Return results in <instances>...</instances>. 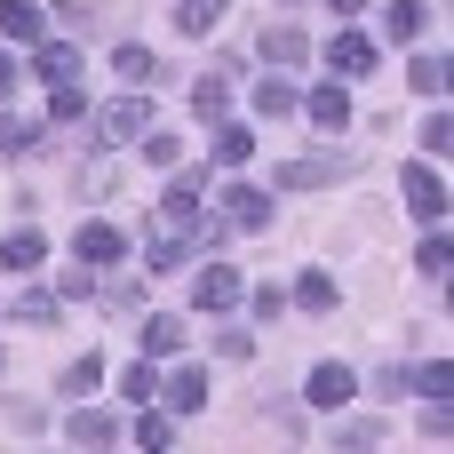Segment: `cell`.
I'll return each instance as SVG.
<instances>
[{
  "mask_svg": "<svg viewBox=\"0 0 454 454\" xmlns=\"http://www.w3.org/2000/svg\"><path fill=\"white\" fill-rule=\"evenodd\" d=\"M96 383H104V359H96V351H80V359L64 367V399H88Z\"/></svg>",
  "mask_w": 454,
  "mask_h": 454,
  "instance_id": "24",
  "label": "cell"
},
{
  "mask_svg": "<svg viewBox=\"0 0 454 454\" xmlns=\"http://www.w3.org/2000/svg\"><path fill=\"white\" fill-rule=\"evenodd\" d=\"M0 32L8 40H40V8L32 0H0Z\"/></svg>",
  "mask_w": 454,
  "mask_h": 454,
  "instance_id": "20",
  "label": "cell"
},
{
  "mask_svg": "<svg viewBox=\"0 0 454 454\" xmlns=\"http://www.w3.org/2000/svg\"><path fill=\"white\" fill-rule=\"evenodd\" d=\"M8 88H16V64H8V56H0V96H8Z\"/></svg>",
  "mask_w": 454,
  "mask_h": 454,
  "instance_id": "38",
  "label": "cell"
},
{
  "mask_svg": "<svg viewBox=\"0 0 454 454\" xmlns=\"http://www.w3.org/2000/svg\"><path fill=\"white\" fill-rule=\"evenodd\" d=\"M399 192H407V207H415L423 223H447V184H439V168H431V160H415V168L399 176Z\"/></svg>",
  "mask_w": 454,
  "mask_h": 454,
  "instance_id": "2",
  "label": "cell"
},
{
  "mask_svg": "<svg viewBox=\"0 0 454 454\" xmlns=\"http://www.w3.org/2000/svg\"><path fill=\"white\" fill-rule=\"evenodd\" d=\"M32 72H40L48 88H56V80H72V72H80V56H72L64 40H40V56H32Z\"/></svg>",
  "mask_w": 454,
  "mask_h": 454,
  "instance_id": "13",
  "label": "cell"
},
{
  "mask_svg": "<svg viewBox=\"0 0 454 454\" xmlns=\"http://www.w3.org/2000/svg\"><path fill=\"white\" fill-rule=\"evenodd\" d=\"M327 64H335V80H359V72H375V40H367V32H343V40L327 48Z\"/></svg>",
  "mask_w": 454,
  "mask_h": 454,
  "instance_id": "6",
  "label": "cell"
},
{
  "mask_svg": "<svg viewBox=\"0 0 454 454\" xmlns=\"http://www.w3.org/2000/svg\"><path fill=\"white\" fill-rule=\"evenodd\" d=\"M40 255H48V247H40V231H16V239L0 247V271H40Z\"/></svg>",
  "mask_w": 454,
  "mask_h": 454,
  "instance_id": "23",
  "label": "cell"
},
{
  "mask_svg": "<svg viewBox=\"0 0 454 454\" xmlns=\"http://www.w3.org/2000/svg\"><path fill=\"white\" fill-rule=\"evenodd\" d=\"M144 160H152V168H176V160H184V136H168V128L144 136Z\"/></svg>",
  "mask_w": 454,
  "mask_h": 454,
  "instance_id": "32",
  "label": "cell"
},
{
  "mask_svg": "<svg viewBox=\"0 0 454 454\" xmlns=\"http://www.w3.org/2000/svg\"><path fill=\"white\" fill-rule=\"evenodd\" d=\"M144 128H152V104H144V96L96 104V144H128V136H144Z\"/></svg>",
  "mask_w": 454,
  "mask_h": 454,
  "instance_id": "1",
  "label": "cell"
},
{
  "mask_svg": "<svg viewBox=\"0 0 454 454\" xmlns=\"http://www.w3.org/2000/svg\"><path fill=\"white\" fill-rule=\"evenodd\" d=\"M351 391H359V375H351L343 359H319V367L303 375V399H311V407H351Z\"/></svg>",
  "mask_w": 454,
  "mask_h": 454,
  "instance_id": "3",
  "label": "cell"
},
{
  "mask_svg": "<svg viewBox=\"0 0 454 454\" xmlns=\"http://www.w3.org/2000/svg\"><path fill=\"white\" fill-rule=\"evenodd\" d=\"M168 439H176V423H168V415H136V447H144V454H160Z\"/></svg>",
  "mask_w": 454,
  "mask_h": 454,
  "instance_id": "30",
  "label": "cell"
},
{
  "mask_svg": "<svg viewBox=\"0 0 454 454\" xmlns=\"http://www.w3.org/2000/svg\"><path fill=\"white\" fill-rule=\"evenodd\" d=\"M415 271H423V279H447V271H454V239H447V231H431V239L415 247Z\"/></svg>",
  "mask_w": 454,
  "mask_h": 454,
  "instance_id": "18",
  "label": "cell"
},
{
  "mask_svg": "<svg viewBox=\"0 0 454 454\" xmlns=\"http://www.w3.org/2000/svg\"><path fill=\"white\" fill-rule=\"evenodd\" d=\"M247 152H255V136H247V128H223V136H215V160H223V168H239Z\"/></svg>",
  "mask_w": 454,
  "mask_h": 454,
  "instance_id": "31",
  "label": "cell"
},
{
  "mask_svg": "<svg viewBox=\"0 0 454 454\" xmlns=\"http://www.w3.org/2000/svg\"><path fill=\"white\" fill-rule=\"evenodd\" d=\"M327 8H335V16H359V8H367V0H327Z\"/></svg>",
  "mask_w": 454,
  "mask_h": 454,
  "instance_id": "39",
  "label": "cell"
},
{
  "mask_svg": "<svg viewBox=\"0 0 454 454\" xmlns=\"http://www.w3.org/2000/svg\"><path fill=\"white\" fill-rule=\"evenodd\" d=\"M112 72H120V88H144V80H152V48H120Z\"/></svg>",
  "mask_w": 454,
  "mask_h": 454,
  "instance_id": "25",
  "label": "cell"
},
{
  "mask_svg": "<svg viewBox=\"0 0 454 454\" xmlns=\"http://www.w3.org/2000/svg\"><path fill=\"white\" fill-rule=\"evenodd\" d=\"M335 176V160H295V168H279V184H327Z\"/></svg>",
  "mask_w": 454,
  "mask_h": 454,
  "instance_id": "33",
  "label": "cell"
},
{
  "mask_svg": "<svg viewBox=\"0 0 454 454\" xmlns=\"http://www.w3.org/2000/svg\"><path fill=\"white\" fill-rule=\"evenodd\" d=\"M439 152H454V112H431L423 120V160H439Z\"/></svg>",
  "mask_w": 454,
  "mask_h": 454,
  "instance_id": "27",
  "label": "cell"
},
{
  "mask_svg": "<svg viewBox=\"0 0 454 454\" xmlns=\"http://www.w3.org/2000/svg\"><path fill=\"white\" fill-rule=\"evenodd\" d=\"M48 311H56L48 287H24V295H16V319H48Z\"/></svg>",
  "mask_w": 454,
  "mask_h": 454,
  "instance_id": "34",
  "label": "cell"
},
{
  "mask_svg": "<svg viewBox=\"0 0 454 454\" xmlns=\"http://www.w3.org/2000/svg\"><path fill=\"white\" fill-rule=\"evenodd\" d=\"M263 56H271V64H303V56H311V40H303L295 24H279V32H263Z\"/></svg>",
  "mask_w": 454,
  "mask_h": 454,
  "instance_id": "22",
  "label": "cell"
},
{
  "mask_svg": "<svg viewBox=\"0 0 454 454\" xmlns=\"http://www.w3.org/2000/svg\"><path fill=\"white\" fill-rule=\"evenodd\" d=\"M64 439H72V447H104V439H120V415H72Z\"/></svg>",
  "mask_w": 454,
  "mask_h": 454,
  "instance_id": "17",
  "label": "cell"
},
{
  "mask_svg": "<svg viewBox=\"0 0 454 454\" xmlns=\"http://www.w3.org/2000/svg\"><path fill=\"white\" fill-rule=\"evenodd\" d=\"M295 303H303V311H335V303H343V287H335L327 271H303V279H295Z\"/></svg>",
  "mask_w": 454,
  "mask_h": 454,
  "instance_id": "15",
  "label": "cell"
},
{
  "mask_svg": "<svg viewBox=\"0 0 454 454\" xmlns=\"http://www.w3.org/2000/svg\"><path fill=\"white\" fill-rule=\"evenodd\" d=\"M80 112H88V96H80L72 80H56V88H48V120H80Z\"/></svg>",
  "mask_w": 454,
  "mask_h": 454,
  "instance_id": "29",
  "label": "cell"
},
{
  "mask_svg": "<svg viewBox=\"0 0 454 454\" xmlns=\"http://www.w3.org/2000/svg\"><path fill=\"white\" fill-rule=\"evenodd\" d=\"M231 223H247V231H263V223H271V200H263L255 184H231Z\"/></svg>",
  "mask_w": 454,
  "mask_h": 454,
  "instance_id": "14",
  "label": "cell"
},
{
  "mask_svg": "<svg viewBox=\"0 0 454 454\" xmlns=\"http://www.w3.org/2000/svg\"><path fill=\"white\" fill-rule=\"evenodd\" d=\"M168 407H176V415H200V407H207V367H176V375H168Z\"/></svg>",
  "mask_w": 454,
  "mask_h": 454,
  "instance_id": "9",
  "label": "cell"
},
{
  "mask_svg": "<svg viewBox=\"0 0 454 454\" xmlns=\"http://www.w3.org/2000/svg\"><path fill=\"white\" fill-rule=\"evenodd\" d=\"M303 112H311V128H343V120H351V96H343L335 80H319V88L303 96Z\"/></svg>",
  "mask_w": 454,
  "mask_h": 454,
  "instance_id": "8",
  "label": "cell"
},
{
  "mask_svg": "<svg viewBox=\"0 0 454 454\" xmlns=\"http://www.w3.org/2000/svg\"><path fill=\"white\" fill-rule=\"evenodd\" d=\"M407 80H415V96H447V88H454V64H447V56H415Z\"/></svg>",
  "mask_w": 454,
  "mask_h": 454,
  "instance_id": "12",
  "label": "cell"
},
{
  "mask_svg": "<svg viewBox=\"0 0 454 454\" xmlns=\"http://www.w3.org/2000/svg\"><path fill=\"white\" fill-rule=\"evenodd\" d=\"M423 16H431L423 0H391V8H383V32H391V40H415V32H423Z\"/></svg>",
  "mask_w": 454,
  "mask_h": 454,
  "instance_id": "21",
  "label": "cell"
},
{
  "mask_svg": "<svg viewBox=\"0 0 454 454\" xmlns=\"http://www.w3.org/2000/svg\"><path fill=\"white\" fill-rule=\"evenodd\" d=\"M40 144V120H16V112H0V152H32Z\"/></svg>",
  "mask_w": 454,
  "mask_h": 454,
  "instance_id": "26",
  "label": "cell"
},
{
  "mask_svg": "<svg viewBox=\"0 0 454 454\" xmlns=\"http://www.w3.org/2000/svg\"><path fill=\"white\" fill-rule=\"evenodd\" d=\"M223 8H231V0H184V8H176V32H184V40H200V32H215V24H223Z\"/></svg>",
  "mask_w": 454,
  "mask_h": 454,
  "instance_id": "11",
  "label": "cell"
},
{
  "mask_svg": "<svg viewBox=\"0 0 454 454\" xmlns=\"http://www.w3.org/2000/svg\"><path fill=\"white\" fill-rule=\"evenodd\" d=\"M160 223H168V231L200 223V176H176V184H168V200H160Z\"/></svg>",
  "mask_w": 454,
  "mask_h": 454,
  "instance_id": "7",
  "label": "cell"
},
{
  "mask_svg": "<svg viewBox=\"0 0 454 454\" xmlns=\"http://www.w3.org/2000/svg\"><path fill=\"white\" fill-rule=\"evenodd\" d=\"M239 295H247V287H239V271H231V263H207V271H200V287H192V303H200V311H231Z\"/></svg>",
  "mask_w": 454,
  "mask_h": 454,
  "instance_id": "5",
  "label": "cell"
},
{
  "mask_svg": "<svg viewBox=\"0 0 454 454\" xmlns=\"http://www.w3.org/2000/svg\"><path fill=\"white\" fill-rule=\"evenodd\" d=\"M176 263H184V247H176V231H168V239H152V271H176Z\"/></svg>",
  "mask_w": 454,
  "mask_h": 454,
  "instance_id": "37",
  "label": "cell"
},
{
  "mask_svg": "<svg viewBox=\"0 0 454 454\" xmlns=\"http://www.w3.org/2000/svg\"><path fill=\"white\" fill-rule=\"evenodd\" d=\"M0 367H8V359H0Z\"/></svg>",
  "mask_w": 454,
  "mask_h": 454,
  "instance_id": "40",
  "label": "cell"
},
{
  "mask_svg": "<svg viewBox=\"0 0 454 454\" xmlns=\"http://www.w3.org/2000/svg\"><path fill=\"white\" fill-rule=\"evenodd\" d=\"M375 439H383V423H343V439H335V447L359 454V447H375Z\"/></svg>",
  "mask_w": 454,
  "mask_h": 454,
  "instance_id": "36",
  "label": "cell"
},
{
  "mask_svg": "<svg viewBox=\"0 0 454 454\" xmlns=\"http://www.w3.org/2000/svg\"><path fill=\"white\" fill-rule=\"evenodd\" d=\"M407 391H423V399H447V407H454V367H447V359L415 367V375H407Z\"/></svg>",
  "mask_w": 454,
  "mask_h": 454,
  "instance_id": "19",
  "label": "cell"
},
{
  "mask_svg": "<svg viewBox=\"0 0 454 454\" xmlns=\"http://www.w3.org/2000/svg\"><path fill=\"white\" fill-rule=\"evenodd\" d=\"M184 343H192V327H184V319H168V311H160V319H144V351H160V359H168V351H184Z\"/></svg>",
  "mask_w": 454,
  "mask_h": 454,
  "instance_id": "16",
  "label": "cell"
},
{
  "mask_svg": "<svg viewBox=\"0 0 454 454\" xmlns=\"http://www.w3.org/2000/svg\"><path fill=\"white\" fill-rule=\"evenodd\" d=\"M72 255H80L88 271H112V263L128 255V239H120L112 223H80V239H72Z\"/></svg>",
  "mask_w": 454,
  "mask_h": 454,
  "instance_id": "4",
  "label": "cell"
},
{
  "mask_svg": "<svg viewBox=\"0 0 454 454\" xmlns=\"http://www.w3.org/2000/svg\"><path fill=\"white\" fill-rule=\"evenodd\" d=\"M120 391H128V407H144V399L160 391V375H152V367H128V383H120Z\"/></svg>",
  "mask_w": 454,
  "mask_h": 454,
  "instance_id": "35",
  "label": "cell"
},
{
  "mask_svg": "<svg viewBox=\"0 0 454 454\" xmlns=\"http://www.w3.org/2000/svg\"><path fill=\"white\" fill-rule=\"evenodd\" d=\"M255 112H271V120L295 112V88H287V80H255Z\"/></svg>",
  "mask_w": 454,
  "mask_h": 454,
  "instance_id": "28",
  "label": "cell"
},
{
  "mask_svg": "<svg viewBox=\"0 0 454 454\" xmlns=\"http://www.w3.org/2000/svg\"><path fill=\"white\" fill-rule=\"evenodd\" d=\"M223 104H231V72H200L192 80V112L200 120H223Z\"/></svg>",
  "mask_w": 454,
  "mask_h": 454,
  "instance_id": "10",
  "label": "cell"
}]
</instances>
